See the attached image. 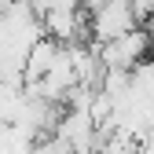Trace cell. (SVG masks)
<instances>
[{
  "mask_svg": "<svg viewBox=\"0 0 154 154\" xmlns=\"http://www.w3.org/2000/svg\"><path fill=\"white\" fill-rule=\"evenodd\" d=\"M136 22L140 18H136L128 0H103L99 8H92V33H95V41H110V37L132 29Z\"/></svg>",
  "mask_w": 154,
  "mask_h": 154,
  "instance_id": "cell-1",
  "label": "cell"
},
{
  "mask_svg": "<svg viewBox=\"0 0 154 154\" xmlns=\"http://www.w3.org/2000/svg\"><path fill=\"white\" fill-rule=\"evenodd\" d=\"M147 37H150V44H154V11L147 15Z\"/></svg>",
  "mask_w": 154,
  "mask_h": 154,
  "instance_id": "cell-2",
  "label": "cell"
}]
</instances>
